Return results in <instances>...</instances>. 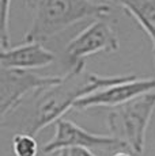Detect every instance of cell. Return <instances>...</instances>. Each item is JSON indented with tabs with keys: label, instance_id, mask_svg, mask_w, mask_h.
<instances>
[{
	"label": "cell",
	"instance_id": "4",
	"mask_svg": "<svg viewBox=\"0 0 155 156\" xmlns=\"http://www.w3.org/2000/svg\"><path fill=\"white\" fill-rule=\"evenodd\" d=\"M71 148H86L90 151L102 149L113 154L120 151H128V147L123 141L114 139L110 134H95L80 128L70 119L61 118L56 122L55 136L42 148L44 154H55Z\"/></svg>",
	"mask_w": 155,
	"mask_h": 156
},
{
	"label": "cell",
	"instance_id": "3",
	"mask_svg": "<svg viewBox=\"0 0 155 156\" xmlns=\"http://www.w3.org/2000/svg\"><path fill=\"white\" fill-rule=\"evenodd\" d=\"M154 110V91L112 109L106 115V126L110 136L123 141L132 154L143 155L146 148V133Z\"/></svg>",
	"mask_w": 155,
	"mask_h": 156
},
{
	"label": "cell",
	"instance_id": "7",
	"mask_svg": "<svg viewBox=\"0 0 155 156\" xmlns=\"http://www.w3.org/2000/svg\"><path fill=\"white\" fill-rule=\"evenodd\" d=\"M155 90V79H135L98 90L93 94L82 98L75 103L74 110L83 112L93 107H114L121 106L138 97L153 92Z\"/></svg>",
	"mask_w": 155,
	"mask_h": 156
},
{
	"label": "cell",
	"instance_id": "2",
	"mask_svg": "<svg viewBox=\"0 0 155 156\" xmlns=\"http://www.w3.org/2000/svg\"><path fill=\"white\" fill-rule=\"evenodd\" d=\"M31 25L25 42H45L70 26L85 19H106L110 5L94 0H26Z\"/></svg>",
	"mask_w": 155,
	"mask_h": 156
},
{
	"label": "cell",
	"instance_id": "13",
	"mask_svg": "<svg viewBox=\"0 0 155 156\" xmlns=\"http://www.w3.org/2000/svg\"><path fill=\"white\" fill-rule=\"evenodd\" d=\"M112 156H132L128 151H120V152H116V154H113Z\"/></svg>",
	"mask_w": 155,
	"mask_h": 156
},
{
	"label": "cell",
	"instance_id": "12",
	"mask_svg": "<svg viewBox=\"0 0 155 156\" xmlns=\"http://www.w3.org/2000/svg\"><path fill=\"white\" fill-rule=\"evenodd\" d=\"M67 151H68V156H98L93 151L86 148H71L67 149Z\"/></svg>",
	"mask_w": 155,
	"mask_h": 156
},
{
	"label": "cell",
	"instance_id": "9",
	"mask_svg": "<svg viewBox=\"0 0 155 156\" xmlns=\"http://www.w3.org/2000/svg\"><path fill=\"white\" fill-rule=\"evenodd\" d=\"M113 4L123 7L142 26L153 44V57L155 64V0H109Z\"/></svg>",
	"mask_w": 155,
	"mask_h": 156
},
{
	"label": "cell",
	"instance_id": "10",
	"mask_svg": "<svg viewBox=\"0 0 155 156\" xmlns=\"http://www.w3.org/2000/svg\"><path fill=\"white\" fill-rule=\"evenodd\" d=\"M13 151L15 156H37L38 144L35 137L27 133H15L13 137Z\"/></svg>",
	"mask_w": 155,
	"mask_h": 156
},
{
	"label": "cell",
	"instance_id": "14",
	"mask_svg": "<svg viewBox=\"0 0 155 156\" xmlns=\"http://www.w3.org/2000/svg\"><path fill=\"white\" fill-rule=\"evenodd\" d=\"M57 156H68V151L65 149V151H61V152H59V155Z\"/></svg>",
	"mask_w": 155,
	"mask_h": 156
},
{
	"label": "cell",
	"instance_id": "8",
	"mask_svg": "<svg viewBox=\"0 0 155 156\" xmlns=\"http://www.w3.org/2000/svg\"><path fill=\"white\" fill-rule=\"evenodd\" d=\"M55 61V55L41 42H23L15 48L2 49L0 65L13 69H37L45 68Z\"/></svg>",
	"mask_w": 155,
	"mask_h": 156
},
{
	"label": "cell",
	"instance_id": "6",
	"mask_svg": "<svg viewBox=\"0 0 155 156\" xmlns=\"http://www.w3.org/2000/svg\"><path fill=\"white\" fill-rule=\"evenodd\" d=\"M118 38L114 29L106 19H95L93 23L76 34L65 48L71 64L85 61L86 57L98 52H116L118 49Z\"/></svg>",
	"mask_w": 155,
	"mask_h": 156
},
{
	"label": "cell",
	"instance_id": "5",
	"mask_svg": "<svg viewBox=\"0 0 155 156\" xmlns=\"http://www.w3.org/2000/svg\"><path fill=\"white\" fill-rule=\"evenodd\" d=\"M61 76H40L31 71L2 68L0 69V118H5L22 105L31 91L59 83Z\"/></svg>",
	"mask_w": 155,
	"mask_h": 156
},
{
	"label": "cell",
	"instance_id": "11",
	"mask_svg": "<svg viewBox=\"0 0 155 156\" xmlns=\"http://www.w3.org/2000/svg\"><path fill=\"white\" fill-rule=\"evenodd\" d=\"M10 11H11V0H2V49H7L10 44V30H8V23H10Z\"/></svg>",
	"mask_w": 155,
	"mask_h": 156
},
{
	"label": "cell",
	"instance_id": "1",
	"mask_svg": "<svg viewBox=\"0 0 155 156\" xmlns=\"http://www.w3.org/2000/svg\"><path fill=\"white\" fill-rule=\"evenodd\" d=\"M135 79H138L136 75L98 76L86 69L85 61H79L72 65L65 76H61L59 83L38 90L29 106H19L3 118L2 126H11L16 133H27L35 137L44 128L61 119L79 99L98 90Z\"/></svg>",
	"mask_w": 155,
	"mask_h": 156
}]
</instances>
